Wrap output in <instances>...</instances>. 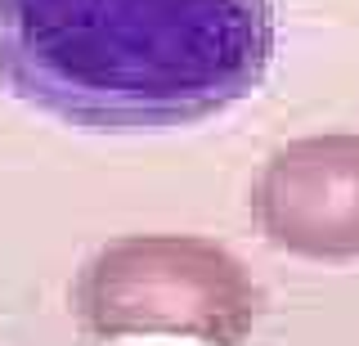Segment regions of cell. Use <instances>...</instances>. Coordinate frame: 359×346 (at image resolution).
<instances>
[{"mask_svg":"<svg viewBox=\"0 0 359 346\" xmlns=\"http://www.w3.org/2000/svg\"><path fill=\"white\" fill-rule=\"evenodd\" d=\"M269 0H0V81L81 131H175L265 81Z\"/></svg>","mask_w":359,"mask_h":346,"instance_id":"1","label":"cell"},{"mask_svg":"<svg viewBox=\"0 0 359 346\" xmlns=\"http://www.w3.org/2000/svg\"><path fill=\"white\" fill-rule=\"evenodd\" d=\"M76 315L99 338L189 333L229 342L256 315L243 261L189 234H130L86 261L72 288Z\"/></svg>","mask_w":359,"mask_h":346,"instance_id":"2","label":"cell"},{"mask_svg":"<svg viewBox=\"0 0 359 346\" xmlns=\"http://www.w3.org/2000/svg\"><path fill=\"white\" fill-rule=\"evenodd\" d=\"M252 216L274 248L310 261L359 256V135H306L269 153Z\"/></svg>","mask_w":359,"mask_h":346,"instance_id":"3","label":"cell"}]
</instances>
